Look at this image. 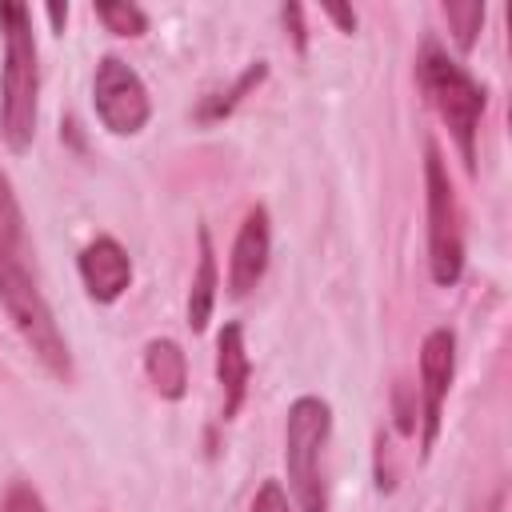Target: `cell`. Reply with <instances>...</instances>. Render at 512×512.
I'll return each mask as SVG.
<instances>
[{"label": "cell", "instance_id": "17", "mask_svg": "<svg viewBox=\"0 0 512 512\" xmlns=\"http://www.w3.org/2000/svg\"><path fill=\"white\" fill-rule=\"evenodd\" d=\"M0 512H48V508H44V500H40V492L32 484L12 480L4 488V496H0Z\"/></svg>", "mask_w": 512, "mask_h": 512}, {"label": "cell", "instance_id": "20", "mask_svg": "<svg viewBox=\"0 0 512 512\" xmlns=\"http://www.w3.org/2000/svg\"><path fill=\"white\" fill-rule=\"evenodd\" d=\"M324 16H332V20L340 24V32H348V36L356 32V12H352V8H340V4H328V8H324Z\"/></svg>", "mask_w": 512, "mask_h": 512}, {"label": "cell", "instance_id": "19", "mask_svg": "<svg viewBox=\"0 0 512 512\" xmlns=\"http://www.w3.org/2000/svg\"><path fill=\"white\" fill-rule=\"evenodd\" d=\"M280 16H284V24H292V44H296V52H304V48H308V32L300 28V16H304L300 4H284Z\"/></svg>", "mask_w": 512, "mask_h": 512}, {"label": "cell", "instance_id": "13", "mask_svg": "<svg viewBox=\"0 0 512 512\" xmlns=\"http://www.w3.org/2000/svg\"><path fill=\"white\" fill-rule=\"evenodd\" d=\"M28 256H32V248H28V232H24V212L12 192V180L0 172V268L28 264Z\"/></svg>", "mask_w": 512, "mask_h": 512}, {"label": "cell", "instance_id": "2", "mask_svg": "<svg viewBox=\"0 0 512 512\" xmlns=\"http://www.w3.org/2000/svg\"><path fill=\"white\" fill-rule=\"evenodd\" d=\"M416 84H420L424 100L432 104V112L440 116V124L448 128V136H452L464 168L476 172V140H480L484 108H488V88L460 60H452L432 36L420 44Z\"/></svg>", "mask_w": 512, "mask_h": 512}, {"label": "cell", "instance_id": "6", "mask_svg": "<svg viewBox=\"0 0 512 512\" xmlns=\"http://www.w3.org/2000/svg\"><path fill=\"white\" fill-rule=\"evenodd\" d=\"M92 108L112 136H136L152 116V96L128 60L100 56L92 76Z\"/></svg>", "mask_w": 512, "mask_h": 512}, {"label": "cell", "instance_id": "12", "mask_svg": "<svg viewBox=\"0 0 512 512\" xmlns=\"http://www.w3.org/2000/svg\"><path fill=\"white\" fill-rule=\"evenodd\" d=\"M144 372H148L156 396H164V400H180L188 392V356L168 336H156L144 344Z\"/></svg>", "mask_w": 512, "mask_h": 512}, {"label": "cell", "instance_id": "9", "mask_svg": "<svg viewBox=\"0 0 512 512\" xmlns=\"http://www.w3.org/2000/svg\"><path fill=\"white\" fill-rule=\"evenodd\" d=\"M80 284L96 304H116L132 284V256L112 236H96L80 248Z\"/></svg>", "mask_w": 512, "mask_h": 512}, {"label": "cell", "instance_id": "16", "mask_svg": "<svg viewBox=\"0 0 512 512\" xmlns=\"http://www.w3.org/2000/svg\"><path fill=\"white\" fill-rule=\"evenodd\" d=\"M96 20L116 36H144L148 32V12L136 4H100Z\"/></svg>", "mask_w": 512, "mask_h": 512}, {"label": "cell", "instance_id": "4", "mask_svg": "<svg viewBox=\"0 0 512 512\" xmlns=\"http://www.w3.org/2000/svg\"><path fill=\"white\" fill-rule=\"evenodd\" d=\"M0 308L12 320V328L20 332V340L32 348V356L56 376L68 380L72 376V356H68V340L36 284V272L28 264H12L0 268Z\"/></svg>", "mask_w": 512, "mask_h": 512}, {"label": "cell", "instance_id": "11", "mask_svg": "<svg viewBox=\"0 0 512 512\" xmlns=\"http://www.w3.org/2000/svg\"><path fill=\"white\" fill-rule=\"evenodd\" d=\"M216 288H220V272H216V252H212V236L208 228L196 232V272H192V288H188V328L204 332L216 308Z\"/></svg>", "mask_w": 512, "mask_h": 512}, {"label": "cell", "instance_id": "10", "mask_svg": "<svg viewBox=\"0 0 512 512\" xmlns=\"http://www.w3.org/2000/svg\"><path fill=\"white\" fill-rule=\"evenodd\" d=\"M248 380H252V360H248L244 328L236 320H228L216 336V384H220V416L224 420H236V412L244 408Z\"/></svg>", "mask_w": 512, "mask_h": 512}, {"label": "cell", "instance_id": "22", "mask_svg": "<svg viewBox=\"0 0 512 512\" xmlns=\"http://www.w3.org/2000/svg\"><path fill=\"white\" fill-rule=\"evenodd\" d=\"M48 20H52V28H56V32H64V20H68V8H60V4H48Z\"/></svg>", "mask_w": 512, "mask_h": 512}, {"label": "cell", "instance_id": "21", "mask_svg": "<svg viewBox=\"0 0 512 512\" xmlns=\"http://www.w3.org/2000/svg\"><path fill=\"white\" fill-rule=\"evenodd\" d=\"M504 500H508V492H504V484H500V488L488 496V504H484L480 512H504Z\"/></svg>", "mask_w": 512, "mask_h": 512}, {"label": "cell", "instance_id": "15", "mask_svg": "<svg viewBox=\"0 0 512 512\" xmlns=\"http://www.w3.org/2000/svg\"><path fill=\"white\" fill-rule=\"evenodd\" d=\"M440 12H444V20H448V28H452L456 52L468 56V52L476 48V40H480V28H484L488 8H484L480 0H444Z\"/></svg>", "mask_w": 512, "mask_h": 512}, {"label": "cell", "instance_id": "7", "mask_svg": "<svg viewBox=\"0 0 512 512\" xmlns=\"http://www.w3.org/2000/svg\"><path fill=\"white\" fill-rule=\"evenodd\" d=\"M452 376H456V336L452 328H432L420 344V460H428L436 448Z\"/></svg>", "mask_w": 512, "mask_h": 512}, {"label": "cell", "instance_id": "18", "mask_svg": "<svg viewBox=\"0 0 512 512\" xmlns=\"http://www.w3.org/2000/svg\"><path fill=\"white\" fill-rule=\"evenodd\" d=\"M248 512H296V504H292V496L280 488V480H264V484L256 488Z\"/></svg>", "mask_w": 512, "mask_h": 512}, {"label": "cell", "instance_id": "8", "mask_svg": "<svg viewBox=\"0 0 512 512\" xmlns=\"http://www.w3.org/2000/svg\"><path fill=\"white\" fill-rule=\"evenodd\" d=\"M268 256H272V220L264 204H252L240 220V232L232 240V260H228V292L236 300H244L264 280Z\"/></svg>", "mask_w": 512, "mask_h": 512}, {"label": "cell", "instance_id": "5", "mask_svg": "<svg viewBox=\"0 0 512 512\" xmlns=\"http://www.w3.org/2000/svg\"><path fill=\"white\" fill-rule=\"evenodd\" d=\"M424 204H428V272L440 288L464 276V216L440 148L424 144Z\"/></svg>", "mask_w": 512, "mask_h": 512}, {"label": "cell", "instance_id": "3", "mask_svg": "<svg viewBox=\"0 0 512 512\" xmlns=\"http://www.w3.org/2000/svg\"><path fill=\"white\" fill-rule=\"evenodd\" d=\"M332 436V408L320 396H296L284 420V472L296 512H328L324 448Z\"/></svg>", "mask_w": 512, "mask_h": 512}, {"label": "cell", "instance_id": "1", "mask_svg": "<svg viewBox=\"0 0 512 512\" xmlns=\"http://www.w3.org/2000/svg\"><path fill=\"white\" fill-rule=\"evenodd\" d=\"M0 32V136L12 152H28L40 120V52L32 36V12L24 4H0Z\"/></svg>", "mask_w": 512, "mask_h": 512}, {"label": "cell", "instance_id": "14", "mask_svg": "<svg viewBox=\"0 0 512 512\" xmlns=\"http://www.w3.org/2000/svg\"><path fill=\"white\" fill-rule=\"evenodd\" d=\"M264 76H268V64H264V60H252V64L232 80V88H220V92H212V96H204V100H200L196 120H200V124L228 120V116L240 108V100H244L252 88H260V84H264Z\"/></svg>", "mask_w": 512, "mask_h": 512}]
</instances>
